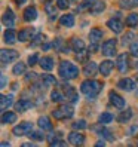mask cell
I'll use <instances>...</instances> for the list:
<instances>
[{
	"instance_id": "cell-45",
	"label": "cell",
	"mask_w": 138,
	"mask_h": 147,
	"mask_svg": "<svg viewBox=\"0 0 138 147\" xmlns=\"http://www.w3.org/2000/svg\"><path fill=\"white\" fill-rule=\"evenodd\" d=\"M37 74L36 73H34V71H31V73H28L27 74V77H25V80H27V82H34V80H37Z\"/></svg>"
},
{
	"instance_id": "cell-40",
	"label": "cell",
	"mask_w": 138,
	"mask_h": 147,
	"mask_svg": "<svg viewBox=\"0 0 138 147\" xmlns=\"http://www.w3.org/2000/svg\"><path fill=\"white\" fill-rule=\"evenodd\" d=\"M74 129H85L86 128V122L83 119H80V120H77V122H74L73 125H71Z\"/></svg>"
},
{
	"instance_id": "cell-5",
	"label": "cell",
	"mask_w": 138,
	"mask_h": 147,
	"mask_svg": "<svg viewBox=\"0 0 138 147\" xmlns=\"http://www.w3.org/2000/svg\"><path fill=\"white\" fill-rule=\"evenodd\" d=\"M33 131V123L31 122H21L20 125L13 126L12 132L15 135H25V134H30Z\"/></svg>"
},
{
	"instance_id": "cell-4",
	"label": "cell",
	"mask_w": 138,
	"mask_h": 147,
	"mask_svg": "<svg viewBox=\"0 0 138 147\" xmlns=\"http://www.w3.org/2000/svg\"><path fill=\"white\" fill-rule=\"evenodd\" d=\"M0 58H2V64L6 65L12 61H15L16 58H18V52L13 49H2V52H0Z\"/></svg>"
},
{
	"instance_id": "cell-13",
	"label": "cell",
	"mask_w": 138,
	"mask_h": 147,
	"mask_svg": "<svg viewBox=\"0 0 138 147\" xmlns=\"http://www.w3.org/2000/svg\"><path fill=\"white\" fill-rule=\"evenodd\" d=\"M5 42L7 43V45H13V43H16V39H18V34H16V31L11 27V28H7L5 31Z\"/></svg>"
},
{
	"instance_id": "cell-8",
	"label": "cell",
	"mask_w": 138,
	"mask_h": 147,
	"mask_svg": "<svg viewBox=\"0 0 138 147\" xmlns=\"http://www.w3.org/2000/svg\"><path fill=\"white\" fill-rule=\"evenodd\" d=\"M116 65H117V70H119L120 73H125V71L128 70V65H129V57H128V54H120V55H117Z\"/></svg>"
},
{
	"instance_id": "cell-33",
	"label": "cell",
	"mask_w": 138,
	"mask_h": 147,
	"mask_svg": "<svg viewBox=\"0 0 138 147\" xmlns=\"http://www.w3.org/2000/svg\"><path fill=\"white\" fill-rule=\"evenodd\" d=\"M25 64L24 63H16L15 65H13V68H12V73L13 74H16V76H20V74H24L25 73Z\"/></svg>"
},
{
	"instance_id": "cell-48",
	"label": "cell",
	"mask_w": 138,
	"mask_h": 147,
	"mask_svg": "<svg viewBox=\"0 0 138 147\" xmlns=\"http://www.w3.org/2000/svg\"><path fill=\"white\" fill-rule=\"evenodd\" d=\"M67 143L65 141H63V140H58V138H57V140H54L52 143H50V146H65Z\"/></svg>"
},
{
	"instance_id": "cell-55",
	"label": "cell",
	"mask_w": 138,
	"mask_h": 147,
	"mask_svg": "<svg viewBox=\"0 0 138 147\" xmlns=\"http://www.w3.org/2000/svg\"><path fill=\"white\" fill-rule=\"evenodd\" d=\"M137 97H138V92H137Z\"/></svg>"
},
{
	"instance_id": "cell-54",
	"label": "cell",
	"mask_w": 138,
	"mask_h": 147,
	"mask_svg": "<svg viewBox=\"0 0 138 147\" xmlns=\"http://www.w3.org/2000/svg\"><path fill=\"white\" fill-rule=\"evenodd\" d=\"M73 2H77V0H73Z\"/></svg>"
},
{
	"instance_id": "cell-26",
	"label": "cell",
	"mask_w": 138,
	"mask_h": 147,
	"mask_svg": "<svg viewBox=\"0 0 138 147\" xmlns=\"http://www.w3.org/2000/svg\"><path fill=\"white\" fill-rule=\"evenodd\" d=\"M70 46L74 52H79V51L85 49V43L82 42V39H77V37H73L71 42H70Z\"/></svg>"
},
{
	"instance_id": "cell-16",
	"label": "cell",
	"mask_w": 138,
	"mask_h": 147,
	"mask_svg": "<svg viewBox=\"0 0 138 147\" xmlns=\"http://www.w3.org/2000/svg\"><path fill=\"white\" fill-rule=\"evenodd\" d=\"M39 64H40V67H42L45 71L54 70V59L50 58V57H43V58H40Z\"/></svg>"
},
{
	"instance_id": "cell-49",
	"label": "cell",
	"mask_w": 138,
	"mask_h": 147,
	"mask_svg": "<svg viewBox=\"0 0 138 147\" xmlns=\"http://www.w3.org/2000/svg\"><path fill=\"white\" fill-rule=\"evenodd\" d=\"M137 132H138V125H134L132 128H129V131H128L129 135H135Z\"/></svg>"
},
{
	"instance_id": "cell-1",
	"label": "cell",
	"mask_w": 138,
	"mask_h": 147,
	"mask_svg": "<svg viewBox=\"0 0 138 147\" xmlns=\"http://www.w3.org/2000/svg\"><path fill=\"white\" fill-rule=\"evenodd\" d=\"M101 88H102V83L101 82H98V80H85V82H82V85H80V92L85 95V97H88V98H95L97 95L100 94V91H101Z\"/></svg>"
},
{
	"instance_id": "cell-2",
	"label": "cell",
	"mask_w": 138,
	"mask_h": 147,
	"mask_svg": "<svg viewBox=\"0 0 138 147\" xmlns=\"http://www.w3.org/2000/svg\"><path fill=\"white\" fill-rule=\"evenodd\" d=\"M58 73L64 80H70L79 76V68L70 61H61V64L58 67Z\"/></svg>"
},
{
	"instance_id": "cell-22",
	"label": "cell",
	"mask_w": 138,
	"mask_h": 147,
	"mask_svg": "<svg viewBox=\"0 0 138 147\" xmlns=\"http://www.w3.org/2000/svg\"><path fill=\"white\" fill-rule=\"evenodd\" d=\"M63 89H64V94L67 95V100H70L71 102H77V94L74 92V89L70 85H64Z\"/></svg>"
},
{
	"instance_id": "cell-42",
	"label": "cell",
	"mask_w": 138,
	"mask_h": 147,
	"mask_svg": "<svg viewBox=\"0 0 138 147\" xmlns=\"http://www.w3.org/2000/svg\"><path fill=\"white\" fill-rule=\"evenodd\" d=\"M39 61H40V59H39L37 54H33V55L28 57V64H30V65H36Z\"/></svg>"
},
{
	"instance_id": "cell-20",
	"label": "cell",
	"mask_w": 138,
	"mask_h": 147,
	"mask_svg": "<svg viewBox=\"0 0 138 147\" xmlns=\"http://www.w3.org/2000/svg\"><path fill=\"white\" fill-rule=\"evenodd\" d=\"M37 123H39L40 129H43V131H50V129H52V122H50V119H49L48 116L39 117Z\"/></svg>"
},
{
	"instance_id": "cell-24",
	"label": "cell",
	"mask_w": 138,
	"mask_h": 147,
	"mask_svg": "<svg viewBox=\"0 0 138 147\" xmlns=\"http://www.w3.org/2000/svg\"><path fill=\"white\" fill-rule=\"evenodd\" d=\"M101 39H102V30H100V28H92L91 33H89V40H91V43H98Z\"/></svg>"
},
{
	"instance_id": "cell-51",
	"label": "cell",
	"mask_w": 138,
	"mask_h": 147,
	"mask_svg": "<svg viewBox=\"0 0 138 147\" xmlns=\"http://www.w3.org/2000/svg\"><path fill=\"white\" fill-rule=\"evenodd\" d=\"M13 2H15L16 5H24L25 2H27V0H13Z\"/></svg>"
},
{
	"instance_id": "cell-43",
	"label": "cell",
	"mask_w": 138,
	"mask_h": 147,
	"mask_svg": "<svg viewBox=\"0 0 138 147\" xmlns=\"http://www.w3.org/2000/svg\"><path fill=\"white\" fill-rule=\"evenodd\" d=\"M30 138H31V140H43V138H45V137H43V134L42 132H30Z\"/></svg>"
},
{
	"instance_id": "cell-34",
	"label": "cell",
	"mask_w": 138,
	"mask_h": 147,
	"mask_svg": "<svg viewBox=\"0 0 138 147\" xmlns=\"http://www.w3.org/2000/svg\"><path fill=\"white\" fill-rule=\"evenodd\" d=\"M50 100L55 101V102H63V101H64V95H63V92H61V91L55 89V91L50 92Z\"/></svg>"
},
{
	"instance_id": "cell-11",
	"label": "cell",
	"mask_w": 138,
	"mask_h": 147,
	"mask_svg": "<svg viewBox=\"0 0 138 147\" xmlns=\"http://www.w3.org/2000/svg\"><path fill=\"white\" fill-rule=\"evenodd\" d=\"M68 141H70L73 146H82L85 143V135L80 134V132L73 131V132L68 134Z\"/></svg>"
},
{
	"instance_id": "cell-17",
	"label": "cell",
	"mask_w": 138,
	"mask_h": 147,
	"mask_svg": "<svg viewBox=\"0 0 138 147\" xmlns=\"http://www.w3.org/2000/svg\"><path fill=\"white\" fill-rule=\"evenodd\" d=\"M107 27L113 31V33H122V28H123V25L122 22H120L119 20H108L107 21Z\"/></svg>"
},
{
	"instance_id": "cell-6",
	"label": "cell",
	"mask_w": 138,
	"mask_h": 147,
	"mask_svg": "<svg viewBox=\"0 0 138 147\" xmlns=\"http://www.w3.org/2000/svg\"><path fill=\"white\" fill-rule=\"evenodd\" d=\"M102 55H106V57H113L116 54V40L114 39H110L107 42L102 43Z\"/></svg>"
},
{
	"instance_id": "cell-14",
	"label": "cell",
	"mask_w": 138,
	"mask_h": 147,
	"mask_svg": "<svg viewBox=\"0 0 138 147\" xmlns=\"http://www.w3.org/2000/svg\"><path fill=\"white\" fill-rule=\"evenodd\" d=\"M22 16H24V20L27 21V22L34 21V20L37 18V9H36L34 6H28L27 9L24 11V15H22Z\"/></svg>"
},
{
	"instance_id": "cell-15",
	"label": "cell",
	"mask_w": 138,
	"mask_h": 147,
	"mask_svg": "<svg viewBox=\"0 0 138 147\" xmlns=\"http://www.w3.org/2000/svg\"><path fill=\"white\" fill-rule=\"evenodd\" d=\"M31 107H33V101H31V100H20V101L15 104V110L20 111V113H22V111L28 110V109H31Z\"/></svg>"
},
{
	"instance_id": "cell-28",
	"label": "cell",
	"mask_w": 138,
	"mask_h": 147,
	"mask_svg": "<svg viewBox=\"0 0 138 147\" xmlns=\"http://www.w3.org/2000/svg\"><path fill=\"white\" fill-rule=\"evenodd\" d=\"M94 3H95V0H83V2L77 6V12H85V11H91L92 9V6H94Z\"/></svg>"
},
{
	"instance_id": "cell-19",
	"label": "cell",
	"mask_w": 138,
	"mask_h": 147,
	"mask_svg": "<svg viewBox=\"0 0 138 147\" xmlns=\"http://www.w3.org/2000/svg\"><path fill=\"white\" fill-rule=\"evenodd\" d=\"M102 125H104V123H102ZM102 125L97 126V128H95V131H97L101 137L107 138L108 141H114V137H113V134H111V131H108V129H107L106 126H102Z\"/></svg>"
},
{
	"instance_id": "cell-21",
	"label": "cell",
	"mask_w": 138,
	"mask_h": 147,
	"mask_svg": "<svg viewBox=\"0 0 138 147\" xmlns=\"http://www.w3.org/2000/svg\"><path fill=\"white\" fill-rule=\"evenodd\" d=\"M16 122V113H12V111H5L2 115V123L3 125H11Z\"/></svg>"
},
{
	"instance_id": "cell-10",
	"label": "cell",
	"mask_w": 138,
	"mask_h": 147,
	"mask_svg": "<svg viewBox=\"0 0 138 147\" xmlns=\"http://www.w3.org/2000/svg\"><path fill=\"white\" fill-rule=\"evenodd\" d=\"M36 34H37L36 28H24V30H21L20 34H18V40H20V42H28L31 37L36 36Z\"/></svg>"
},
{
	"instance_id": "cell-18",
	"label": "cell",
	"mask_w": 138,
	"mask_h": 147,
	"mask_svg": "<svg viewBox=\"0 0 138 147\" xmlns=\"http://www.w3.org/2000/svg\"><path fill=\"white\" fill-rule=\"evenodd\" d=\"M97 70H98V68H97V64L94 63V61H91V63H88V64L85 65L83 73H85L86 77H94V76L97 74Z\"/></svg>"
},
{
	"instance_id": "cell-3",
	"label": "cell",
	"mask_w": 138,
	"mask_h": 147,
	"mask_svg": "<svg viewBox=\"0 0 138 147\" xmlns=\"http://www.w3.org/2000/svg\"><path fill=\"white\" fill-rule=\"evenodd\" d=\"M74 115V109L71 104H61L52 111V116L58 120H64V119H70Z\"/></svg>"
},
{
	"instance_id": "cell-25",
	"label": "cell",
	"mask_w": 138,
	"mask_h": 147,
	"mask_svg": "<svg viewBox=\"0 0 138 147\" xmlns=\"http://www.w3.org/2000/svg\"><path fill=\"white\" fill-rule=\"evenodd\" d=\"M59 24L64 25V27H73L74 25V16L73 15H63L61 18H59Z\"/></svg>"
},
{
	"instance_id": "cell-27",
	"label": "cell",
	"mask_w": 138,
	"mask_h": 147,
	"mask_svg": "<svg viewBox=\"0 0 138 147\" xmlns=\"http://www.w3.org/2000/svg\"><path fill=\"white\" fill-rule=\"evenodd\" d=\"M131 117H132V110H131V109H126V110H123L122 113L117 116V122H120V123H126Z\"/></svg>"
},
{
	"instance_id": "cell-44",
	"label": "cell",
	"mask_w": 138,
	"mask_h": 147,
	"mask_svg": "<svg viewBox=\"0 0 138 147\" xmlns=\"http://www.w3.org/2000/svg\"><path fill=\"white\" fill-rule=\"evenodd\" d=\"M42 40H45V36H43V34H36V39L33 40L31 46H36V45H39V43H40Z\"/></svg>"
},
{
	"instance_id": "cell-29",
	"label": "cell",
	"mask_w": 138,
	"mask_h": 147,
	"mask_svg": "<svg viewBox=\"0 0 138 147\" xmlns=\"http://www.w3.org/2000/svg\"><path fill=\"white\" fill-rule=\"evenodd\" d=\"M120 7H122V9L138 7V0H120Z\"/></svg>"
},
{
	"instance_id": "cell-41",
	"label": "cell",
	"mask_w": 138,
	"mask_h": 147,
	"mask_svg": "<svg viewBox=\"0 0 138 147\" xmlns=\"http://www.w3.org/2000/svg\"><path fill=\"white\" fill-rule=\"evenodd\" d=\"M129 52H131L135 58H138V43H131V48H129Z\"/></svg>"
},
{
	"instance_id": "cell-12",
	"label": "cell",
	"mask_w": 138,
	"mask_h": 147,
	"mask_svg": "<svg viewBox=\"0 0 138 147\" xmlns=\"http://www.w3.org/2000/svg\"><path fill=\"white\" fill-rule=\"evenodd\" d=\"M2 21H3V24L6 25L7 28L13 27V24H15V13L12 12V9H6V11H5Z\"/></svg>"
},
{
	"instance_id": "cell-53",
	"label": "cell",
	"mask_w": 138,
	"mask_h": 147,
	"mask_svg": "<svg viewBox=\"0 0 138 147\" xmlns=\"http://www.w3.org/2000/svg\"><path fill=\"white\" fill-rule=\"evenodd\" d=\"M106 143H104V140H100V141H97L95 143V146H104Z\"/></svg>"
},
{
	"instance_id": "cell-30",
	"label": "cell",
	"mask_w": 138,
	"mask_h": 147,
	"mask_svg": "<svg viewBox=\"0 0 138 147\" xmlns=\"http://www.w3.org/2000/svg\"><path fill=\"white\" fill-rule=\"evenodd\" d=\"M2 102H0V107H2V110H6L7 107H9L12 104V95H2Z\"/></svg>"
},
{
	"instance_id": "cell-37",
	"label": "cell",
	"mask_w": 138,
	"mask_h": 147,
	"mask_svg": "<svg viewBox=\"0 0 138 147\" xmlns=\"http://www.w3.org/2000/svg\"><path fill=\"white\" fill-rule=\"evenodd\" d=\"M77 55H76V59H77V61H79V63H85L86 61V59H88L89 58V54L91 52H86V51H79V52H76Z\"/></svg>"
},
{
	"instance_id": "cell-7",
	"label": "cell",
	"mask_w": 138,
	"mask_h": 147,
	"mask_svg": "<svg viewBox=\"0 0 138 147\" xmlns=\"http://www.w3.org/2000/svg\"><path fill=\"white\" fill-rule=\"evenodd\" d=\"M108 100H110V102H111V104H113L116 109H125V106H126L125 100L120 97L117 92H114V91H111V92L108 94Z\"/></svg>"
},
{
	"instance_id": "cell-52",
	"label": "cell",
	"mask_w": 138,
	"mask_h": 147,
	"mask_svg": "<svg viewBox=\"0 0 138 147\" xmlns=\"http://www.w3.org/2000/svg\"><path fill=\"white\" fill-rule=\"evenodd\" d=\"M42 48H43V51H48V49L50 48V43H45V45H43Z\"/></svg>"
},
{
	"instance_id": "cell-47",
	"label": "cell",
	"mask_w": 138,
	"mask_h": 147,
	"mask_svg": "<svg viewBox=\"0 0 138 147\" xmlns=\"http://www.w3.org/2000/svg\"><path fill=\"white\" fill-rule=\"evenodd\" d=\"M132 39H134V33H128V34H125V36H123L122 42H123L125 45H126V43H129V42H131Z\"/></svg>"
},
{
	"instance_id": "cell-50",
	"label": "cell",
	"mask_w": 138,
	"mask_h": 147,
	"mask_svg": "<svg viewBox=\"0 0 138 147\" xmlns=\"http://www.w3.org/2000/svg\"><path fill=\"white\" fill-rule=\"evenodd\" d=\"M5 85H6V76L2 74V88H5Z\"/></svg>"
},
{
	"instance_id": "cell-23",
	"label": "cell",
	"mask_w": 138,
	"mask_h": 147,
	"mask_svg": "<svg viewBox=\"0 0 138 147\" xmlns=\"http://www.w3.org/2000/svg\"><path fill=\"white\" fill-rule=\"evenodd\" d=\"M113 63H111V61H108V59H107V61H102L101 63V65H100V71H101V74L102 76H108L110 73H111V70H113Z\"/></svg>"
},
{
	"instance_id": "cell-36",
	"label": "cell",
	"mask_w": 138,
	"mask_h": 147,
	"mask_svg": "<svg viewBox=\"0 0 138 147\" xmlns=\"http://www.w3.org/2000/svg\"><path fill=\"white\" fill-rule=\"evenodd\" d=\"M114 117H113V115L111 113H101L100 115V117H98V120H100V123H110L111 120H113Z\"/></svg>"
},
{
	"instance_id": "cell-38",
	"label": "cell",
	"mask_w": 138,
	"mask_h": 147,
	"mask_svg": "<svg viewBox=\"0 0 138 147\" xmlns=\"http://www.w3.org/2000/svg\"><path fill=\"white\" fill-rule=\"evenodd\" d=\"M104 7H106V5L102 3V2H95V3H94V6H92V9H91V12L92 13H100V12L104 11Z\"/></svg>"
},
{
	"instance_id": "cell-35",
	"label": "cell",
	"mask_w": 138,
	"mask_h": 147,
	"mask_svg": "<svg viewBox=\"0 0 138 147\" xmlns=\"http://www.w3.org/2000/svg\"><path fill=\"white\" fill-rule=\"evenodd\" d=\"M45 12L50 16V20H55V16H57V7H55L54 5L46 3V6H45Z\"/></svg>"
},
{
	"instance_id": "cell-32",
	"label": "cell",
	"mask_w": 138,
	"mask_h": 147,
	"mask_svg": "<svg viewBox=\"0 0 138 147\" xmlns=\"http://www.w3.org/2000/svg\"><path fill=\"white\" fill-rule=\"evenodd\" d=\"M126 25L128 27H135L138 25V13H131L126 16Z\"/></svg>"
},
{
	"instance_id": "cell-39",
	"label": "cell",
	"mask_w": 138,
	"mask_h": 147,
	"mask_svg": "<svg viewBox=\"0 0 138 147\" xmlns=\"http://www.w3.org/2000/svg\"><path fill=\"white\" fill-rule=\"evenodd\" d=\"M57 6L59 9H67L70 7V0H57Z\"/></svg>"
},
{
	"instance_id": "cell-46",
	"label": "cell",
	"mask_w": 138,
	"mask_h": 147,
	"mask_svg": "<svg viewBox=\"0 0 138 147\" xmlns=\"http://www.w3.org/2000/svg\"><path fill=\"white\" fill-rule=\"evenodd\" d=\"M63 45H64L63 39H57V40L54 42V48H55V49H58V51H61V49H63Z\"/></svg>"
},
{
	"instance_id": "cell-9",
	"label": "cell",
	"mask_w": 138,
	"mask_h": 147,
	"mask_svg": "<svg viewBox=\"0 0 138 147\" xmlns=\"http://www.w3.org/2000/svg\"><path fill=\"white\" fill-rule=\"evenodd\" d=\"M117 86L119 89H123L126 92H132L135 89V82L132 79H128V77H125V79H120L117 82Z\"/></svg>"
},
{
	"instance_id": "cell-31",
	"label": "cell",
	"mask_w": 138,
	"mask_h": 147,
	"mask_svg": "<svg viewBox=\"0 0 138 147\" xmlns=\"http://www.w3.org/2000/svg\"><path fill=\"white\" fill-rule=\"evenodd\" d=\"M40 82H42L43 86H46V85H55L57 83V79H55L54 76H50V74H43Z\"/></svg>"
}]
</instances>
